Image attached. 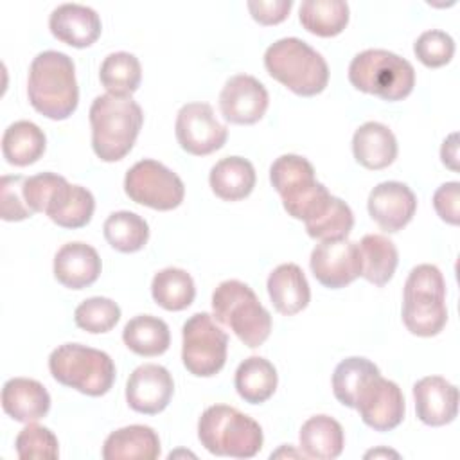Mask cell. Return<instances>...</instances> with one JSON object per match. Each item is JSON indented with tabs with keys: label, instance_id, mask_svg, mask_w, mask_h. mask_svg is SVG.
<instances>
[{
	"label": "cell",
	"instance_id": "6da1fadb",
	"mask_svg": "<svg viewBox=\"0 0 460 460\" xmlns=\"http://www.w3.org/2000/svg\"><path fill=\"white\" fill-rule=\"evenodd\" d=\"M27 95L31 106L47 119H68L79 102L75 65L70 56L59 50L40 52L27 77Z\"/></svg>",
	"mask_w": 460,
	"mask_h": 460
},
{
	"label": "cell",
	"instance_id": "7a4b0ae2",
	"mask_svg": "<svg viewBox=\"0 0 460 460\" xmlns=\"http://www.w3.org/2000/svg\"><path fill=\"white\" fill-rule=\"evenodd\" d=\"M144 124V113L131 95H97L90 106L92 147L102 162L122 160Z\"/></svg>",
	"mask_w": 460,
	"mask_h": 460
},
{
	"label": "cell",
	"instance_id": "3957f363",
	"mask_svg": "<svg viewBox=\"0 0 460 460\" xmlns=\"http://www.w3.org/2000/svg\"><path fill=\"white\" fill-rule=\"evenodd\" d=\"M264 66L273 79L302 97L322 93L329 83L323 56L295 36L273 41L264 52Z\"/></svg>",
	"mask_w": 460,
	"mask_h": 460
},
{
	"label": "cell",
	"instance_id": "277c9868",
	"mask_svg": "<svg viewBox=\"0 0 460 460\" xmlns=\"http://www.w3.org/2000/svg\"><path fill=\"white\" fill-rule=\"evenodd\" d=\"M270 181L279 192L284 210L304 223L318 217L332 194L314 178L313 164L300 155H280L270 167Z\"/></svg>",
	"mask_w": 460,
	"mask_h": 460
},
{
	"label": "cell",
	"instance_id": "5b68a950",
	"mask_svg": "<svg viewBox=\"0 0 460 460\" xmlns=\"http://www.w3.org/2000/svg\"><path fill=\"white\" fill-rule=\"evenodd\" d=\"M198 438L208 453L232 458H252L264 442L259 422L228 404H214L201 413Z\"/></svg>",
	"mask_w": 460,
	"mask_h": 460
},
{
	"label": "cell",
	"instance_id": "8992f818",
	"mask_svg": "<svg viewBox=\"0 0 460 460\" xmlns=\"http://www.w3.org/2000/svg\"><path fill=\"white\" fill-rule=\"evenodd\" d=\"M402 322L411 334L422 338L437 336L446 327V282L437 266L411 268L402 291Z\"/></svg>",
	"mask_w": 460,
	"mask_h": 460
},
{
	"label": "cell",
	"instance_id": "52a82bcc",
	"mask_svg": "<svg viewBox=\"0 0 460 460\" xmlns=\"http://www.w3.org/2000/svg\"><path fill=\"white\" fill-rule=\"evenodd\" d=\"M212 316L230 327L250 349L261 347L271 332V314L255 291L237 280H223L212 293Z\"/></svg>",
	"mask_w": 460,
	"mask_h": 460
},
{
	"label": "cell",
	"instance_id": "ba28073f",
	"mask_svg": "<svg viewBox=\"0 0 460 460\" xmlns=\"http://www.w3.org/2000/svg\"><path fill=\"white\" fill-rule=\"evenodd\" d=\"M349 81L359 92L395 102L411 93L415 86V68L395 52L367 49L352 58Z\"/></svg>",
	"mask_w": 460,
	"mask_h": 460
},
{
	"label": "cell",
	"instance_id": "9c48e42d",
	"mask_svg": "<svg viewBox=\"0 0 460 460\" xmlns=\"http://www.w3.org/2000/svg\"><path fill=\"white\" fill-rule=\"evenodd\" d=\"M52 377L90 397H101L113 386L115 363L99 349L83 343H63L49 356Z\"/></svg>",
	"mask_w": 460,
	"mask_h": 460
},
{
	"label": "cell",
	"instance_id": "30bf717a",
	"mask_svg": "<svg viewBox=\"0 0 460 460\" xmlns=\"http://www.w3.org/2000/svg\"><path fill=\"white\" fill-rule=\"evenodd\" d=\"M228 334L208 313H194L181 327V361L196 377L216 376L226 361Z\"/></svg>",
	"mask_w": 460,
	"mask_h": 460
},
{
	"label": "cell",
	"instance_id": "8fae6325",
	"mask_svg": "<svg viewBox=\"0 0 460 460\" xmlns=\"http://www.w3.org/2000/svg\"><path fill=\"white\" fill-rule=\"evenodd\" d=\"M124 192L138 205L155 210H172L181 205L185 185L181 178L162 162L144 158L128 169Z\"/></svg>",
	"mask_w": 460,
	"mask_h": 460
},
{
	"label": "cell",
	"instance_id": "7c38bea8",
	"mask_svg": "<svg viewBox=\"0 0 460 460\" xmlns=\"http://www.w3.org/2000/svg\"><path fill=\"white\" fill-rule=\"evenodd\" d=\"M174 133L180 147L194 156H205L221 149L228 129L221 124L208 102H187L178 110Z\"/></svg>",
	"mask_w": 460,
	"mask_h": 460
},
{
	"label": "cell",
	"instance_id": "4fadbf2b",
	"mask_svg": "<svg viewBox=\"0 0 460 460\" xmlns=\"http://www.w3.org/2000/svg\"><path fill=\"white\" fill-rule=\"evenodd\" d=\"M361 420L374 431H390L397 428L406 411L404 395L397 383L385 379L381 374L370 377L356 397Z\"/></svg>",
	"mask_w": 460,
	"mask_h": 460
},
{
	"label": "cell",
	"instance_id": "5bb4252c",
	"mask_svg": "<svg viewBox=\"0 0 460 460\" xmlns=\"http://www.w3.org/2000/svg\"><path fill=\"white\" fill-rule=\"evenodd\" d=\"M309 266L322 286L329 289L345 288L361 275L359 246L349 239L320 241L311 252Z\"/></svg>",
	"mask_w": 460,
	"mask_h": 460
},
{
	"label": "cell",
	"instance_id": "9a60e30c",
	"mask_svg": "<svg viewBox=\"0 0 460 460\" xmlns=\"http://www.w3.org/2000/svg\"><path fill=\"white\" fill-rule=\"evenodd\" d=\"M270 95L266 86L248 74L232 75L219 93L221 115L232 124L259 122L266 113Z\"/></svg>",
	"mask_w": 460,
	"mask_h": 460
},
{
	"label": "cell",
	"instance_id": "2e32d148",
	"mask_svg": "<svg viewBox=\"0 0 460 460\" xmlns=\"http://www.w3.org/2000/svg\"><path fill=\"white\" fill-rule=\"evenodd\" d=\"M174 394V381L169 370L156 363L137 367L126 383V401L137 413L156 415L167 408Z\"/></svg>",
	"mask_w": 460,
	"mask_h": 460
},
{
	"label": "cell",
	"instance_id": "e0dca14e",
	"mask_svg": "<svg viewBox=\"0 0 460 460\" xmlns=\"http://www.w3.org/2000/svg\"><path fill=\"white\" fill-rule=\"evenodd\" d=\"M367 208L381 230L395 234L402 230L415 216L417 198L402 181H381L370 190Z\"/></svg>",
	"mask_w": 460,
	"mask_h": 460
},
{
	"label": "cell",
	"instance_id": "ac0fdd59",
	"mask_svg": "<svg viewBox=\"0 0 460 460\" xmlns=\"http://www.w3.org/2000/svg\"><path fill=\"white\" fill-rule=\"evenodd\" d=\"M415 411L426 426H446L458 415V388L442 376H426L413 385Z\"/></svg>",
	"mask_w": 460,
	"mask_h": 460
},
{
	"label": "cell",
	"instance_id": "d6986e66",
	"mask_svg": "<svg viewBox=\"0 0 460 460\" xmlns=\"http://www.w3.org/2000/svg\"><path fill=\"white\" fill-rule=\"evenodd\" d=\"M52 36L70 47L84 49L97 41L102 31L99 14L83 4H59L49 16Z\"/></svg>",
	"mask_w": 460,
	"mask_h": 460
},
{
	"label": "cell",
	"instance_id": "ffe728a7",
	"mask_svg": "<svg viewBox=\"0 0 460 460\" xmlns=\"http://www.w3.org/2000/svg\"><path fill=\"white\" fill-rule=\"evenodd\" d=\"M102 270L97 250L86 243L72 241L63 244L54 255V277L68 289L92 286Z\"/></svg>",
	"mask_w": 460,
	"mask_h": 460
},
{
	"label": "cell",
	"instance_id": "44dd1931",
	"mask_svg": "<svg viewBox=\"0 0 460 460\" xmlns=\"http://www.w3.org/2000/svg\"><path fill=\"white\" fill-rule=\"evenodd\" d=\"M2 408L18 422H36L50 410L47 388L31 377H11L2 386Z\"/></svg>",
	"mask_w": 460,
	"mask_h": 460
},
{
	"label": "cell",
	"instance_id": "7402d4cb",
	"mask_svg": "<svg viewBox=\"0 0 460 460\" xmlns=\"http://www.w3.org/2000/svg\"><path fill=\"white\" fill-rule=\"evenodd\" d=\"M266 288L273 307L284 316L300 313L311 300L309 282L302 268L295 262H284L277 266L270 273Z\"/></svg>",
	"mask_w": 460,
	"mask_h": 460
},
{
	"label": "cell",
	"instance_id": "603a6c76",
	"mask_svg": "<svg viewBox=\"0 0 460 460\" xmlns=\"http://www.w3.org/2000/svg\"><path fill=\"white\" fill-rule=\"evenodd\" d=\"M352 153L359 165L379 171L397 158V138L388 126L368 120L354 131Z\"/></svg>",
	"mask_w": 460,
	"mask_h": 460
},
{
	"label": "cell",
	"instance_id": "cb8c5ba5",
	"mask_svg": "<svg viewBox=\"0 0 460 460\" xmlns=\"http://www.w3.org/2000/svg\"><path fill=\"white\" fill-rule=\"evenodd\" d=\"M160 456V438L151 426L131 424L111 431L102 446L104 460H155Z\"/></svg>",
	"mask_w": 460,
	"mask_h": 460
},
{
	"label": "cell",
	"instance_id": "d4e9b609",
	"mask_svg": "<svg viewBox=\"0 0 460 460\" xmlns=\"http://www.w3.org/2000/svg\"><path fill=\"white\" fill-rule=\"evenodd\" d=\"M95 199L93 194L81 185H72L63 180V183L52 194L45 214L61 228H81L86 226L93 216Z\"/></svg>",
	"mask_w": 460,
	"mask_h": 460
},
{
	"label": "cell",
	"instance_id": "484cf974",
	"mask_svg": "<svg viewBox=\"0 0 460 460\" xmlns=\"http://www.w3.org/2000/svg\"><path fill=\"white\" fill-rule=\"evenodd\" d=\"M257 181L255 169L243 156H225L216 162L208 174L212 192L225 201H239L250 196Z\"/></svg>",
	"mask_w": 460,
	"mask_h": 460
},
{
	"label": "cell",
	"instance_id": "4316f807",
	"mask_svg": "<svg viewBox=\"0 0 460 460\" xmlns=\"http://www.w3.org/2000/svg\"><path fill=\"white\" fill-rule=\"evenodd\" d=\"M298 440L304 455L316 460H334L341 455L345 446L341 424L323 413L309 417L302 424Z\"/></svg>",
	"mask_w": 460,
	"mask_h": 460
},
{
	"label": "cell",
	"instance_id": "83f0119b",
	"mask_svg": "<svg viewBox=\"0 0 460 460\" xmlns=\"http://www.w3.org/2000/svg\"><path fill=\"white\" fill-rule=\"evenodd\" d=\"M47 147L43 129L31 120H16L9 124L2 135V155L16 167L38 162Z\"/></svg>",
	"mask_w": 460,
	"mask_h": 460
},
{
	"label": "cell",
	"instance_id": "f1b7e54d",
	"mask_svg": "<svg viewBox=\"0 0 460 460\" xmlns=\"http://www.w3.org/2000/svg\"><path fill=\"white\" fill-rule=\"evenodd\" d=\"M361 277L374 286H385L392 280L399 264V252L386 235L367 234L359 241Z\"/></svg>",
	"mask_w": 460,
	"mask_h": 460
},
{
	"label": "cell",
	"instance_id": "f546056e",
	"mask_svg": "<svg viewBox=\"0 0 460 460\" xmlns=\"http://www.w3.org/2000/svg\"><path fill=\"white\" fill-rule=\"evenodd\" d=\"M279 376L271 361L261 356H250L239 363L234 377L241 399L250 404L266 402L277 390Z\"/></svg>",
	"mask_w": 460,
	"mask_h": 460
},
{
	"label": "cell",
	"instance_id": "4dcf8cb0",
	"mask_svg": "<svg viewBox=\"0 0 460 460\" xmlns=\"http://www.w3.org/2000/svg\"><path fill=\"white\" fill-rule=\"evenodd\" d=\"M124 345L138 356H160L171 345V332L167 323L153 314L133 316L122 331Z\"/></svg>",
	"mask_w": 460,
	"mask_h": 460
},
{
	"label": "cell",
	"instance_id": "1f68e13d",
	"mask_svg": "<svg viewBox=\"0 0 460 460\" xmlns=\"http://www.w3.org/2000/svg\"><path fill=\"white\" fill-rule=\"evenodd\" d=\"M349 4L343 0H304L298 20L305 31L320 38L338 36L349 23Z\"/></svg>",
	"mask_w": 460,
	"mask_h": 460
},
{
	"label": "cell",
	"instance_id": "d6a6232c",
	"mask_svg": "<svg viewBox=\"0 0 460 460\" xmlns=\"http://www.w3.org/2000/svg\"><path fill=\"white\" fill-rule=\"evenodd\" d=\"M151 295L160 307L167 311H183L194 302L196 286L190 273L169 266L155 273L151 280Z\"/></svg>",
	"mask_w": 460,
	"mask_h": 460
},
{
	"label": "cell",
	"instance_id": "836d02e7",
	"mask_svg": "<svg viewBox=\"0 0 460 460\" xmlns=\"http://www.w3.org/2000/svg\"><path fill=\"white\" fill-rule=\"evenodd\" d=\"M102 230L108 244L122 253L142 250L149 239V225L131 210L111 212L106 217Z\"/></svg>",
	"mask_w": 460,
	"mask_h": 460
},
{
	"label": "cell",
	"instance_id": "e575fe53",
	"mask_svg": "<svg viewBox=\"0 0 460 460\" xmlns=\"http://www.w3.org/2000/svg\"><path fill=\"white\" fill-rule=\"evenodd\" d=\"M101 84L111 95H131L142 81V66L135 54L119 50L104 58L99 68Z\"/></svg>",
	"mask_w": 460,
	"mask_h": 460
},
{
	"label": "cell",
	"instance_id": "d590c367",
	"mask_svg": "<svg viewBox=\"0 0 460 460\" xmlns=\"http://www.w3.org/2000/svg\"><path fill=\"white\" fill-rule=\"evenodd\" d=\"M381 374L377 365L361 356H350L341 359L332 372V394L347 408L356 406V397L363 385Z\"/></svg>",
	"mask_w": 460,
	"mask_h": 460
},
{
	"label": "cell",
	"instance_id": "8d00e7d4",
	"mask_svg": "<svg viewBox=\"0 0 460 460\" xmlns=\"http://www.w3.org/2000/svg\"><path fill=\"white\" fill-rule=\"evenodd\" d=\"M304 225L307 234L313 239H318V241L347 239V235L354 226V214L341 198L332 196L327 208L318 217Z\"/></svg>",
	"mask_w": 460,
	"mask_h": 460
},
{
	"label": "cell",
	"instance_id": "74e56055",
	"mask_svg": "<svg viewBox=\"0 0 460 460\" xmlns=\"http://www.w3.org/2000/svg\"><path fill=\"white\" fill-rule=\"evenodd\" d=\"M120 320V307L106 296H92L83 300L74 311V322L79 329L101 334L111 331Z\"/></svg>",
	"mask_w": 460,
	"mask_h": 460
},
{
	"label": "cell",
	"instance_id": "f35d334b",
	"mask_svg": "<svg viewBox=\"0 0 460 460\" xmlns=\"http://www.w3.org/2000/svg\"><path fill=\"white\" fill-rule=\"evenodd\" d=\"M16 455L22 460H54L59 456V444L56 435L36 422H27L14 440Z\"/></svg>",
	"mask_w": 460,
	"mask_h": 460
},
{
	"label": "cell",
	"instance_id": "ab89813d",
	"mask_svg": "<svg viewBox=\"0 0 460 460\" xmlns=\"http://www.w3.org/2000/svg\"><path fill=\"white\" fill-rule=\"evenodd\" d=\"M413 52L424 66L438 68L451 61L455 54V40L440 29H429L415 40Z\"/></svg>",
	"mask_w": 460,
	"mask_h": 460
},
{
	"label": "cell",
	"instance_id": "60d3db41",
	"mask_svg": "<svg viewBox=\"0 0 460 460\" xmlns=\"http://www.w3.org/2000/svg\"><path fill=\"white\" fill-rule=\"evenodd\" d=\"M25 176L5 174L0 180V217L4 221H23L34 212L29 208L23 196Z\"/></svg>",
	"mask_w": 460,
	"mask_h": 460
},
{
	"label": "cell",
	"instance_id": "b9f144b4",
	"mask_svg": "<svg viewBox=\"0 0 460 460\" xmlns=\"http://www.w3.org/2000/svg\"><path fill=\"white\" fill-rule=\"evenodd\" d=\"M65 176H59L56 172H38L34 176L25 178L23 183V196L32 212H45L52 194L56 189L63 183Z\"/></svg>",
	"mask_w": 460,
	"mask_h": 460
},
{
	"label": "cell",
	"instance_id": "7bdbcfd3",
	"mask_svg": "<svg viewBox=\"0 0 460 460\" xmlns=\"http://www.w3.org/2000/svg\"><path fill=\"white\" fill-rule=\"evenodd\" d=\"M433 207L438 217L449 225L460 223V183L446 181L433 194Z\"/></svg>",
	"mask_w": 460,
	"mask_h": 460
},
{
	"label": "cell",
	"instance_id": "ee69618b",
	"mask_svg": "<svg viewBox=\"0 0 460 460\" xmlns=\"http://www.w3.org/2000/svg\"><path fill=\"white\" fill-rule=\"evenodd\" d=\"M246 7L261 25H277L289 16L293 0H250Z\"/></svg>",
	"mask_w": 460,
	"mask_h": 460
},
{
	"label": "cell",
	"instance_id": "f6af8a7d",
	"mask_svg": "<svg viewBox=\"0 0 460 460\" xmlns=\"http://www.w3.org/2000/svg\"><path fill=\"white\" fill-rule=\"evenodd\" d=\"M440 158L446 167L458 171V133H451L440 147Z\"/></svg>",
	"mask_w": 460,
	"mask_h": 460
},
{
	"label": "cell",
	"instance_id": "bcb514c9",
	"mask_svg": "<svg viewBox=\"0 0 460 460\" xmlns=\"http://www.w3.org/2000/svg\"><path fill=\"white\" fill-rule=\"evenodd\" d=\"M376 455H395V456H397V453H394V451H386V449H377V451H370V453H367L365 456H376Z\"/></svg>",
	"mask_w": 460,
	"mask_h": 460
}]
</instances>
